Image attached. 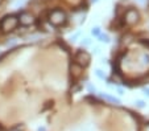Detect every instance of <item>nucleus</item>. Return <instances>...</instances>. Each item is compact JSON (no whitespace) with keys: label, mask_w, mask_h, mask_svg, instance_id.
Returning a JSON list of instances; mask_svg holds the SVG:
<instances>
[{"label":"nucleus","mask_w":149,"mask_h":131,"mask_svg":"<svg viewBox=\"0 0 149 131\" xmlns=\"http://www.w3.org/2000/svg\"><path fill=\"white\" fill-rule=\"evenodd\" d=\"M100 97L103 98L104 101H107L108 103H112V105H119V103H120V99H119V98L111 97V95H108V94H100Z\"/></svg>","instance_id":"0eeeda50"},{"label":"nucleus","mask_w":149,"mask_h":131,"mask_svg":"<svg viewBox=\"0 0 149 131\" xmlns=\"http://www.w3.org/2000/svg\"><path fill=\"white\" fill-rule=\"evenodd\" d=\"M143 64H145V65H149V54L148 53H144L143 54Z\"/></svg>","instance_id":"9d476101"},{"label":"nucleus","mask_w":149,"mask_h":131,"mask_svg":"<svg viewBox=\"0 0 149 131\" xmlns=\"http://www.w3.org/2000/svg\"><path fill=\"white\" fill-rule=\"evenodd\" d=\"M91 1H93V3H98L99 0H91Z\"/></svg>","instance_id":"4be33fe9"},{"label":"nucleus","mask_w":149,"mask_h":131,"mask_svg":"<svg viewBox=\"0 0 149 131\" xmlns=\"http://www.w3.org/2000/svg\"><path fill=\"white\" fill-rule=\"evenodd\" d=\"M139 19H140V15H139V12L135 8H130L125 12V15H124V20H125L127 24H130V25L136 24L139 21Z\"/></svg>","instance_id":"7ed1b4c3"},{"label":"nucleus","mask_w":149,"mask_h":131,"mask_svg":"<svg viewBox=\"0 0 149 131\" xmlns=\"http://www.w3.org/2000/svg\"><path fill=\"white\" fill-rule=\"evenodd\" d=\"M99 40L103 43H110V37H108V34H99Z\"/></svg>","instance_id":"1a4fd4ad"},{"label":"nucleus","mask_w":149,"mask_h":131,"mask_svg":"<svg viewBox=\"0 0 149 131\" xmlns=\"http://www.w3.org/2000/svg\"><path fill=\"white\" fill-rule=\"evenodd\" d=\"M17 25H19V16H16V15H7L0 21V29L3 32L13 31V29H16Z\"/></svg>","instance_id":"f257e3e1"},{"label":"nucleus","mask_w":149,"mask_h":131,"mask_svg":"<svg viewBox=\"0 0 149 131\" xmlns=\"http://www.w3.org/2000/svg\"><path fill=\"white\" fill-rule=\"evenodd\" d=\"M90 43H91V41L90 40H88V39H84V40H82V45H84V46H87V45H90Z\"/></svg>","instance_id":"ddd939ff"},{"label":"nucleus","mask_w":149,"mask_h":131,"mask_svg":"<svg viewBox=\"0 0 149 131\" xmlns=\"http://www.w3.org/2000/svg\"><path fill=\"white\" fill-rule=\"evenodd\" d=\"M137 1H139V3H141V4L145 3V0H137Z\"/></svg>","instance_id":"aec40b11"},{"label":"nucleus","mask_w":149,"mask_h":131,"mask_svg":"<svg viewBox=\"0 0 149 131\" xmlns=\"http://www.w3.org/2000/svg\"><path fill=\"white\" fill-rule=\"evenodd\" d=\"M37 131H46V130H45V127H38V130Z\"/></svg>","instance_id":"6ab92c4d"},{"label":"nucleus","mask_w":149,"mask_h":131,"mask_svg":"<svg viewBox=\"0 0 149 131\" xmlns=\"http://www.w3.org/2000/svg\"><path fill=\"white\" fill-rule=\"evenodd\" d=\"M143 43L145 44V45H148V46H149V41H143Z\"/></svg>","instance_id":"412c9836"},{"label":"nucleus","mask_w":149,"mask_h":131,"mask_svg":"<svg viewBox=\"0 0 149 131\" xmlns=\"http://www.w3.org/2000/svg\"><path fill=\"white\" fill-rule=\"evenodd\" d=\"M91 33H93L94 36H99V34H100V28H98V27H96V28H94L93 31H91Z\"/></svg>","instance_id":"9b49d317"},{"label":"nucleus","mask_w":149,"mask_h":131,"mask_svg":"<svg viewBox=\"0 0 149 131\" xmlns=\"http://www.w3.org/2000/svg\"><path fill=\"white\" fill-rule=\"evenodd\" d=\"M49 23L54 27H59V25H63L68 20L66 17V13L62 9H53V11L49 13Z\"/></svg>","instance_id":"f03ea898"},{"label":"nucleus","mask_w":149,"mask_h":131,"mask_svg":"<svg viewBox=\"0 0 149 131\" xmlns=\"http://www.w3.org/2000/svg\"><path fill=\"white\" fill-rule=\"evenodd\" d=\"M0 1H1V0H0Z\"/></svg>","instance_id":"5701e85b"},{"label":"nucleus","mask_w":149,"mask_h":131,"mask_svg":"<svg viewBox=\"0 0 149 131\" xmlns=\"http://www.w3.org/2000/svg\"><path fill=\"white\" fill-rule=\"evenodd\" d=\"M94 53H95V54H99V53H100V49H99V48H95V50H94Z\"/></svg>","instance_id":"a211bd4d"},{"label":"nucleus","mask_w":149,"mask_h":131,"mask_svg":"<svg viewBox=\"0 0 149 131\" xmlns=\"http://www.w3.org/2000/svg\"><path fill=\"white\" fill-rule=\"evenodd\" d=\"M95 73H96V76H98L100 80H106V74H104L103 70H100V69H96Z\"/></svg>","instance_id":"6e6552de"},{"label":"nucleus","mask_w":149,"mask_h":131,"mask_svg":"<svg viewBox=\"0 0 149 131\" xmlns=\"http://www.w3.org/2000/svg\"><path fill=\"white\" fill-rule=\"evenodd\" d=\"M82 71H83V68L81 65H78L77 62H73L70 65V73L74 78H78L82 76Z\"/></svg>","instance_id":"423d86ee"},{"label":"nucleus","mask_w":149,"mask_h":131,"mask_svg":"<svg viewBox=\"0 0 149 131\" xmlns=\"http://www.w3.org/2000/svg\"><path fill=\"white\" fill-rule=\"evenodd\" d=\"M136 106H137V107H144V106H145V102H144V101H141V99H139L137 102H136Z\"/></svg>","instance_id":"f8f14e48"},{"label":"nucleus","mask_w":149,"mask_h":131,"mask_svg":"<svg viewBox=\"0 0 149 131\" xmlns=\"http://www.w3.org/2000/svg\"><path fill=\"white\" fill-rule=\"evenodd\" d=\"M143 91H144V94L148 95V97H149V88H144V89H143Z\"/></svg>","instance_id":"f3484780"},{"label":"nucleus","mask_w":149,"mask_h":131,"mask_svg":"<svg viewBox=\"0 0 149 131\" xmlns=\"http://www.w3.org/2000/svg\"><path fill=\"white\" fill-rule=\"evenodd\" d=\"M78 36H79V32H78L77 34H74V36H71V37H70V41H71V43H74V41H75V39H77Z\"/></svg>","instance_id":"dca6fc26"},{"label":"nucleus","mask_w":149,"mask_h":131,"mask_svg":"<svg viewBox=\"0 0 149 131\" xmlns=\"http://www.w3.org/2000/svg\"><path fill=\"white\" fill-rule=\"evenodd\" d=\"M87 88H88V91H90V93H95V91H96L95 86H93V85H88Z\"/></svg>","instance_id":"4468645a"},{"label":"nucleus","mask_w":149,"mask_h":131,"mask_svg":"<svg viewBox=\"0 0 149 131\" xmlns=\"http://www.w3.org/2000/svg\"><path fill=\"white\" fill-rule=\"evenodd\" d=\"M34 21H36L34 16L32 13H28V12H23V13L19 16V23L23 24V25H25V27L34 24Z\"/></svg>","instance_id":"39448f33"},{"label":"nucleus","mask_w":149,"mask_h":131,"mask_svg":"<svg viewBox=\"0 0 149 131\" xmlns=\"http://www.w3.org/2000/svg\"><path fill=\"white\" fill-rule=\"evenodd\" d=\"M13 44H16V40H15V39H12L11 41H7V45H8V46L13 45Z\"/></svg>","instance_id":"2eb2a0df"},{"label":"nucleus","mask_w":149,"mask_h":131,"mask_svg":"<svg viewBox=\"0 0 149 131\" xmlns=\"http://www.w3.org/2000/svg\"><path fill=\"white\" fill-rule=\"evenodd\" d=\"M90 61H91V57H90V54H88L87 52L79 50L78 53H77V56H75V62L78 64V65H81L82 68L87 66L88 64H90Z\"/></svg>","instance_id":"20e7f679"}]
</instances>
